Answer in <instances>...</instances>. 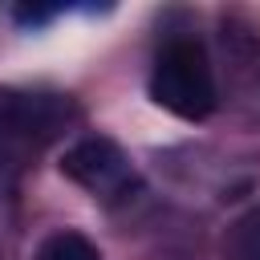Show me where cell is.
Here are the masks:
<instances>
[{
  "mask_svg": "<svg viewBox=\"0 0 260 260\" xmlns=\"http://www.w3.org/2000/svg\"><path fill=\"white\" fill-rule=\"evenodd\" d=\"M53 16H57V8H45V4H20V8H12V20L24 24V28H37V24L53 20Z\"/></svg>",
  "mask_w": 260,
  "mask_h": 260,
  "instance_id": "5",
  "label": "cell"
},
{
  "mask_svg": "<svg viewBox=\"0 0 260 260\" xmlns=\"http://www.w3.org/2000/svg\"><path fill=\"white\" fill-rule=\"evenodd\" d=\"M32 260H102V252H98V244L89 236L61 228V232H53V236L41 240V248H37Z\"/></svg>",
  "mask_w": 260,
  "mask_h": 260,
  "instance_id": "3",
  "label": "cell"
},
{
  "mask_svg": "<svg viewBox=\"0 0 260 260\" xmlns=\"http://www.w3.org/2000/svg\"><path fill=\"white\" fill-rule=\"evenodd\" d=\"M223 260H260V207H248L223 240Z\"/></svg>",
  "mask_w": 260,
  "mask_h": 260,
  "instance_id": "4",
  "label": "cell"
},
{
  "mask_svg": "<svg viewBox=\"0 0 260 260\" xmlns=\"http://www.w3.org/2000/svg\"><path fill=\"white\" fill-rule=\"evenodd\" d=\"M61 175L69 183H77L81 191H89L93 199H118V195H126L138 183L130 158L122 154V146L114 138H106V134L77 138L61 154Z\"/></svg>",
  "mask_w": 260,
  "mask_h": 260,
  "instance_id": "2",
  "label": "cell"
},
{
  "mask_svg": "<svg viewBox=\"0 0 260 260\" xmlns=\"http://www.w3.org/2000/svg\"><path fill=\"white\" fill-rule=\"evenodd\" d=\"M150 98L183 122H203L215 110V73L199 41L175 37L158 49L150 69Z\"/></svg>",
  "mask_w": 260,
  "mask_h": 260,
  "instance_id": "1",
  "label": "cell"
}]
</instances>
